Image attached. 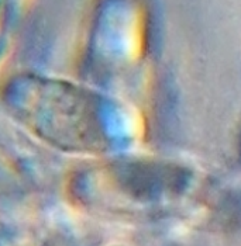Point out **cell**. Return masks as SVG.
I'll return each instance as SVG.
<instances>
[{"instance_id": "1", "label": "cell", "mask_w": 241, "mask_h": 246, "mask_svg": "<svg viewBox=\"0 0 241 246\" xmlns=\"http://www.w3.org/2000/svg\"><path fill=\"white\" fill-rule=\"evenodd\" d=\"M10 112L48 144L72 149L93 142L92 106L76 87L37 76H21L7 85Z\"/></svg>"}]
</instances>
